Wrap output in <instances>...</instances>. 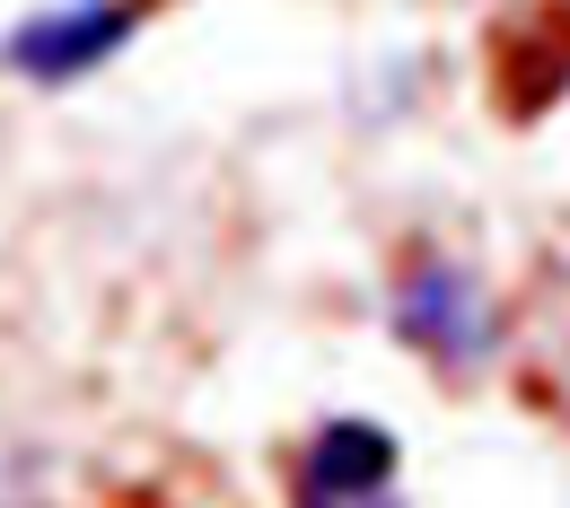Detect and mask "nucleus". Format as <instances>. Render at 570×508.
<instances>
[{"mask_svg": "<svg viewBox=\"0 0 570 508\" xmlns=\"http://www.w3.org/2000/svg\"><path fill=\"white\" fill-rule=\"evenodd\" d=\"M386 316H395V333L439 360L448 377H474V368L500 360V342H509V316H500L492 281L474 272V263H456V255H413L404 263V281L386 298Z\"/></svg>", "mask_w": 570, "mask_h": 508, "instance_id": "obj_1", "label": "nucleus"}, {"mask_svg": "<svg viewBox=\"0 0 570 508\" xmlns=\"http://www.w3.org/2000/svg\"><path fill=\"white\" fill-rule=\"evenodd\" d=\"M132 27H141L132 0H53V9H27V18L0 36V62L45 79V88H71V79H88L97 62H115V53L132 44Z\"/></svg>", "mask_w": 570, "mask_h": 508, "instance_id": "obj_2", "label": "nucleus"}, {"mask_svg": "<svg viewBox=\"0 0 570 508\" xmlns=\"http://www.w3.org/2000/svg\"><path fill=\"white\" fill-rule=\"evenodd\" d=\"M298 508H395V438L377 421H325L298 456Z\"/></svg>", "mask_w": 570, "mask_h": 508, "instance_id": "obj_3", "label": "nucleus"}]
</instances>
